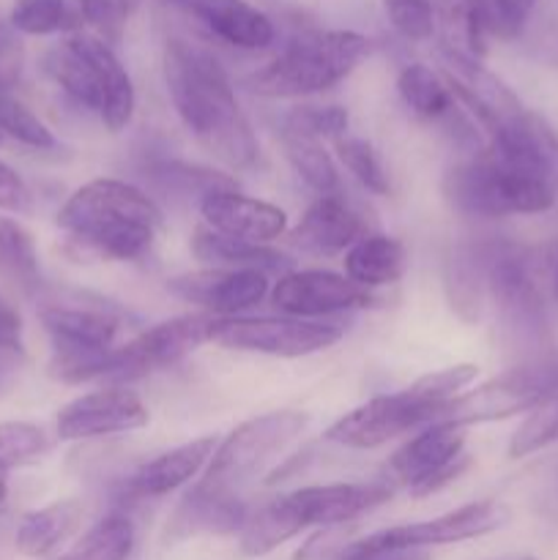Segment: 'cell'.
<instances>
[{
	"mask_svg": "<svg viewBox=\"0 0 558 560\" xmlns=\"http://www.w3.org/2000/svg\"><path fill=\"white\" fill-rule=\"evenodd\" d=\"M148 419L151 413L140 394L126 386H107L66 402L55 419V435L60 441L124 435V432L142 430Z\"/></svg>",
	"mask_w": 558,
	"mask_h": 560,
	"instance_id": "cell-17",
	"label": "cell"
},
{
	"mask_svg": "<svg viewBox=\"0 0 558 560\" xmlns=\"http://www.w3.org/2000/svg\"><path fill=\"white\" fill-rule=\"evenodd\" d=\"M485 260V284L498 310L523 331H545V299L528 252L503 244L487 252Z\"/></svg>",
	"mask_w": 558,
	"mask_h": 560,
	"instance_id": "cell-18",
	"label": "cell"
},
{
	"mask_svg": "<svg viewBox=\"0 0 558 560\" xmlns=\"http://www.w3.org/2000/svg\"><path fill=\"white\" fill-rule=\"evenodd\" d=\"M468 427L438 419L421 427L408 443L394 452L386 465V481L397 490L405 487L414 498H427L454 485L470 468L465 454Z\"/></svg>",
	"mask_w": 558,
	"mask_h": 560,
	"instance_id": "cell-10",
	"label": "cell"
},
{
	"mask_svg": "<svg viewBox=\"0 0 558 560\" xmlns=\"http://www.w3.org/2000/svg\"><path fill=\"white\" fill-rule=\"evenodd\" d=\"M0 145H3V135H0Z\"/></svg>",
	"mask_w": 558,
	"mask_h": 560,
	"instance_id": "cell-50",
	"label": "cell"
},
{
	"mask_svg": "<svg viewBox=\"0 0 558 560\" xmlns=\"http://www.w3.org/2000/svg\"><path fill=\"white\" fill-rule=\"evenodd\" d=\"M0 271L27 293L42 284L36 241L25 224L11 217H0Z\"/></svg>",
	"mask_w": 558,
	"mask_h": 560,
	"instance_id": "cell-32",
	"label": "cell"
},
{
	"mask_svg": "<svg viewBox=\"0 0 558 560\" xmlns=\"http://www.w3.org/2000/svg\"><path fill=\"white\" fill-rule=\"evenodd\" d=\"M310 427V413L274 410L235 427L217 446L195 492L239 501V492L271 468Z\"/></svg>",
	"mask_w": 558,
	"mask_h": 560,
	"instance_id": "cell-6",
	"label": "cell"
},
{
	"mask_svg": "<svg viewBox=\"0 0 558 560\" xmlns=\"http://www.w3.org/2000/svg\"><path fill=\"white\" fill-rule=\"evenodd\" d=\"M0 135H3V140L9 137V140L33 148V151H49V148L58 145L49 126L11 93H0Z\"/></svg>",
	"mask_w": 558,
	"mask_h": 560,
	"instance_id": "cell-34",
	"label": "cell"
},
{
	"mask_svg": "<svg viewBox=\"0 0 558 560\" xmlns=\"http://www.w3.org/2000/svg\"><path fill=\"white\" fill-rule=\"evenodd\" d=\"M512 520L507 503L501 501H476L441 514V517L425 520V523L394 525V528L375 530L364 539L348 541L328 552L326 560H383L403 556V552L421 550V547H443L457 541L481 539L496 534Z\"/></svg>",
	"mask_w": 558,
	"mask_h": 560,
	"instance_id": "cell-7",
	"label": "cell"
},
{
	"mask_svg": "<svg viewBox=\"0 0 558 560\" xmlns=\"http://www.w3.org/2000/svg\"><path fill=\"white\" fill-rule=\"evenodd\" d=\"M9 465L0 463V514L9 509Z\"/></svg>",
	"mask_w": 558,
	"mask_h": 560,
	"instance_id": "cell-45",
	"label": "cell"
},
{
	"mask_svg": "<svg viewBox=\"0 0 558 560\" xmlns=\"http://www.w3.org/2000/svg\"><path fill=\"white\" fill-rule=\"evenodd\" d=\"M553 293H556V299H558V252H556V257H553Z\"/></svg>",
	"mask_w": 558,
	"mask_h": 560,
	"instance_id": "cell-47",
	"label": "cell"
},
{
	"mask_svg": "<svg viewBox=\"0 0 558 560\" xmlns=\"http://www.w3.org/2000/svg\"><path fill=\"white\" fill-rule=\"evenodd\" d=\"M55 85L88 113H96L109 131L131 124L137 107L135 82L113 44L80 31L55 44L44 58Z\"/></svg>",
	"mask_w": 558,
	"mask_h": 560,
	"instance_id": "cell-4",
	"label": "cell"
},
{
	"mask_svg": "<svg viewBox=\"0 0 558 560\" xmlns=\"http://www.w3.org/2000/svg\"><path fill=\"white\" fill-rule=\"evenodd\" d=\"M167 290L175 299L197 304L211 317H239L271 295V279L252 268H202L167 279Z\"/></svg>",
	"mask_w": 558,
	"mask_h": 560,
	"instance_id": "cell-19",
	"label": "cell"
},
{
	"mask_svg": "<svg viewBox=\"0 0 558 560\" xmlns=\"http://www.w3.org/2000/svg\"><path fill=\"white\" fill-rule=\"evenodd\" d=\"M202 228L224 238L271 244L288 230V213L279 206L257 197L241 195L239 189H217L200 197Z\"/></svg>",
	"mask_w": 558,
	"mask_h": 560,
	"instance_id": "cell-20",
	"label": "cell"
},
{
	"mask_svg": "<svg viewBox=\"0 0 558 560\" xmlns=\"http://www.w3.org/2000/svg\"><path fill=\"white\" fill-rule=\"evenodd\" d=\"M135 550V525L126 514L113 512L93 523L58 560H129Z\"/></svg>",
	"mask_w": 558,
	"mask_h": 560,
	"instance_id": "cell-29",
	"label": "cell"
},
{
	"mask_svg": "<svg viewBox=\"0 0 558 560\" xmlns=\"http://www.w3.org/2000/svg\"><path fill=\"white\" fill-rule=\"evenodd\" d=\"M383 560H408V558H403V556H394V558H383Z\"/></svg>",
	"mask_w": 558,
	"mask_h": 560,
	"instance_id": "cell-49",
	"label": "cell"
},
{
	"mask_svg": "<svg viewBox=\"0 0 558 560\" xmlns=\"http://www.w3.org/2000/svg\"><path fill=\"white\" fill-rule=\"evenodd\" d=\"M553 443H558V399L525 413V419L509 438L507 454L512 459H523L536 452H545Z\"/></svg>",
	"mask_w": 558,
	"mask_h": 560,
	"instance_id": "cell-35",
	"label": "cell"
},
{
	"mask_svg": "<svg viewBox=\"0 0 558 560\" xmlns=\"http://www.w3.org/2000/svg\"><path fill=\"white\" fill-rule=\"evenodd\" d=\"M388 22L408 42H427L435 33V3L432 0H383Z\"/></svg>",
	"mask_w": 558,
	"mask_h": 560,
	"instance_id": "cell-40",
	"label": "cell"
},
{
	"mask_svg": "<svg viewBox=\"0 0 558 560\" xmlns=\"http://www.w3.org/2000/svg\"><path fill=\"white\" fill-rule=\"evenodd\" d=\"M553 399H558V364H525L460 394L441 419L463 427L507 421Z\"/></svg>",
	"mask_w": 558,
	"mask_h": 560,
	"instance_id": "cell-11",
	"label": "cell"
},
{
	"mask_svg": "<svg viewBox=\"0 0 558 560\" xmlns=\"http://www.w3.org/2000/svg\"><path fill=\"white\" fill-rule=\"evenodd\" d=\"M525 49L536 63L558 71V16H542V20L528 22L523 31Z\"/></svg>",
	"mask_w": 558,
	"mask_h": 560,
	"instance_id": "cell-41",
	"label": "cell"
},
{
	"mask_svg": "<svg viewBox=\"0 0 558 560\" xmlns=\"http://www.w3.org/2000/svg\"><path fill=\"white\" fill-rule=\"evenodd\" d=\"M345 277L359 288L372 290L388 288L399 282L405 273V246L397 238L383 233H364L348 252H345Z\"/></svg>",
	"mask_w": 558,
	"mask_h": 560,
	"instance_id": "cell-26",
	"label": "cell"
},
{
	"mask_svg": "<svg viewBox=\"0 0 558 560\" xmlns=\"http://www.w3.org/2000/svg\"><path fill=\"white\" fill-rule=\"evenodd\" d=\"M85 520V503L80 498H63L49 506L33 509L16 525L14 545L25 558H49L80 530Z\"/></svg>",
	"mask_w": 558,
	"mask_h": 560,
	"instance_id": "cell-25",
	"label": "cell"
},
{
	"mask_svg": "<svg viewBox=\"0 0 558 560\" xmlns=\"http://www.w3.org/2000/svg\"><path fill=\"white\" fill-rule=\"evenodd\" d=\"M44 331L53 339L49 375L60 383H88L104 375L120 320L98 306L47 304L38 310Z\"/></svg>",
	"mask_w": 558,
	"mask_h": 560,
	"instance_id": "cell-8",
	"label": "cell"
},
{
	"mask_svg": "<svg viewBox=\"0 0 558 560\" xmlns=\"http://www.w3.org/2000/svg\"><path fill=\"white\" fill-rule=\"evenodd\" d=\"M208 328H211V315H184L159 323L131 342L109 350L102 377L124 386L151 372L167 370L208 342Z\"/></svg>",
	"mask_w": 558,
	"mask_h": 560,
	"instance_id": "cell-14",
	"label": "cell"
},
{
	"mask_svg": "<svg viewBox=\"0 0 558 560\" xmlns=\"http://www.w3.org/2000/svg\"><path fill=\"white\" fill-rule=\"evenodd\" d=\"M334 151H337L339 164L364 186L367 191L377 197H386L392 191V180H388L386 167H383L381 156H377L375 148L370 145L361 137H339L334 140Z\"/></svg>",
	"mask_w": 558,
	"mask_h": 560,
	"instance_id": "cell-33",
	"label": "cell"
},
{
	"mask_svg": "<svg viewBox=\"0 0 558 560\" xmlns=\"http://www.w3.org/2000/svg\"><path fill=\"white\" fill-rule=\"evenodd\" d=\"M345 337V326L299 317H211L208 342L241 353L274 355V359H304L323 353Z\"/></svg>",
	"mask_w": 558,
	"mask_h": 560,
	"instance_id": "cell-9",
	"label": "cell"
},
{
	"mask_svg": "<svg viewBox=\"0 0 558 560\" xmlns=\"http://www.w3.org/2000/svg\"><path fill=\"white\" fill-rule=\"evenodd\" d=\"M397 91L410 107V113H416L419 118L438 120L457 109V102H454L443 74L427 63L405 66L397 77Z\"/></svg>",
	"mask_w": 558,
	"mask_h": 560,
	"instance_id": "cell-28",
	"label": "cell"
},
{
	"mask_svg": "<svg viewBox=\"0 0 558 560\" xmlns=\"http://www.w3.org/2000/svg\"><path fill=\"white\" fill-rule=\"evenodd\" d=\"M0 353H25L22 342V317L11 306H0Z\"/></svg>",
	"mask_w": 558,
	"mask_h": 560,
	"instance_id": "cell-44",
	"label": "cell"
},
{
	"mask_svg": "<svg viewBox=\"0 0 558 560\" xmlns=\"http://www.w3.org/2000/svg\"><path fill=\"white\" fill-rule=\"evenodd\" d=\"M191 255L208 268H230V271H252L274 273L284 268V257L268 244H249V241L224 238L208 228H197L191 235Z\"/></svg>",
	"mask_w": 558,
	"mask_h": 560,
	"instance_id": "cell-27",
	"label": "cell"
},
{
	"mask_svg": "<svg viewBox=\"0 0 558 560\" xmlns=\"http://www.w3.org/2000/svg\"><path fill=\"white\" fill-rule=\"evenodd\" d=\"M443 410L446 408L427 402L408 386L403 392L367 399L350 413L339 416L323 438L328 443H337V446L370 452V448L386 446V443L410 435V432H419L421 427L441 419Z\"/></svg>",
	"mask_w": 558,
	"mask_h": 560,
	"instance_id": "cell-12",
	"label": "cell"
},
{
	"mask_svg": "<svg viewBox=\"0 0 558 560\" xmlns=\"http://www.w3.org/2000/svg\"><path fill=\"white\" fill-rule=\"evenodd\" d=\"M487 148L512 167L536 175L558 189V129L525 107L518 118L487 137Z\"/></svg>",
	"mask_w": 558,
	"mask_h": 560,
	"instance_id": "cell-21",
	"label": "cell"
},
{
	"mask_svg": "<svg viewBox=\"0 0 558 560\" xmlns=\"http://www.w3.org/2000/svg\"><path fill=\"white\" fill-rule=\"evenodd\" d=\"M195 16L200 25L224 44L239 49H266L274 44L277 27L257 5L246 0H170Z\"/></svg>",
	"mask_w": 558,
	"mask_h": 560,
	"instance_id": "cell-24",
	"label": "cell"
},
{
	"mask_svg": "<svg viewBox=\"0 0 558 560\" xmlns=\"http://www.w3.org/2000/svg\"><path fill=\"white\" fill-rule=\"evenodd\" d=\"M22 47L14 33L0 27V93H11V85L20 77Z\"/></svg>",
	"mask_w": 558,
	"mask_h": 560,
	"instance_id": "cell-43",
	"label": "cell"
},
{
	"mask_svg": "<svg viewBox=\"0 0 558 560\" xmlns=\"http://www.w3.org/2000/svg\"><path fill=\"white\" fill-rule=\"evenodd\" d=\"M364 235V222L339 195H323L310 202L299 224L290 230V244L310 255H339Z\"/></svg>",
	"mask_w": 558,
	"mask_h": 560,
	"instance_id": "cell-23",
	"label": "cell"
},
{
	"mask_svg": "<svg viewBox=\"0 0 558 560\" xmlns=\"http://www.w3.org/2000/svg\"><path fill=\"white\" fill-rule=\"evenodd\" d=\"M55 224L82 252L115 262L142 260L164 224L159 202L120 178H93L60 206Z\"/></svg>",
	"mask_w": 558,
	"mask_h": 560,
	"instance_id": "cell-2",
	"label": "cell"
},
{
	"mask_svg": "<svg viewBox=\"0 0 558 560\" xmlns=\"http://www.w3.org/2000/svg\"><path fill=\"white\" fill-rule=\"evenodd\" d=\"M11 31L25 36L80 33L82 20L77 0H14L9 14Z\"/></svg>",
	"mask_w": 558,
	"mask_h": 560,
	"instance_id": "cell-30",
	"label": "cell"
},
{
	"mask_svg": "<svg viewBox=\"0 0 558 560\" xmlns=\"http://www.w3.org/2000/svg\"><path fill=\"white\" fill-rule=\"evenodd\" d=\"M268 299H271L274 310L288 317H299V320H321V317L377 304V295L372 290L359 288L345 273L326 271V268L279 273Z\"/></svg>",
	"mask_w": 558,
	"mask_h": 560,
	"instance_id": "cell-16",
	"label": "cell"
},
{
	"mask_svg": "<svg viewBox=\"0 0 558 560\" xmlns=\"http://www.w3.org/2000/svg\"><path fill=\"white\" fill-rule=\"evenodd\" d=\"M496 560H542V558H534V556H507V558H496Z\"/></svg>",
	"mask_w": 558,
	"mask_h": 560,
	"instance_id": "cell-48",
	"label": "cell"
},
{
	"mask_svg": "<svg viewBox=\"0 0 558 560\" xmlns=\"http://www.w3.org/2000/svg\"><path fill=\"white\" fill-rule=\"evenodd\" d=\"M217 446L219 443L213 435L195 438V441L189 443H181V446L153 457L151 463L140 465V468L129 476L124 492L129 498H135V501L170 495V492L189 485L191 479H197V476L208 468Z\"/></svg>",
	"mask_w": 558,
	"mask_h": 560,
	"instance_id": "cell-22",
	"label": "cell"
},
{
	"mask_svg": "<svg viewBox=\"0 0 558 560\" xmlns=\"http://www.w3.org/2000/svg\"><path fill=\"white\" fill-rule=\"evenodd\" d=\"M162 74L181 124L202 148L230 170H255L260 164L255 129L235 98L228 71L208 49L186 38H170L164 44Z\"/></svg>",
	"mask_w": 558,
	"mask_h": 560,
	"instance_id": "cell-1",
	"label": "cell"
},
{
	"mask_svg": "<svg viewBox=\"0 0 558 560\" xmlns=\"http://www.w3.org/2000/svg\"><path fill=\"white\" fill-rule=\"evenodd\" d=\"M438 63L457 107L468 113V118L485 131V137H490L525 109L518 93L481 60L438 47Z\"/></svg>",
	"mask_w": 558,
	"mask_h": 560,
	"instance_id": "cell-15",
	"label": "cell"
},
{
	"mask_svg": "<svg viewBox=\"0 0 558 560\" xmlns=\"http://www.w3.org/2000/svg\"><path fill=\"white\" fill-rule=\"evenodd\" d=\"M282 148L290 167L295 170V175L310 189L317 191V197L339 195V189H342V184H339V170L321 140H310V137L282 131Z\"/></svg>",
	"mask_w": 558,
	"mask_h": 560,
	"instance_id": "cell-31",
	"label": "cell"
},
{
	"mask_svg": "<svg viewBox=\"0 0 558 560\" xmlns=\"http://www.w3.org/2000/svg\"><path fill=\"white\" fill-rule=\"evenodd\" d=\"M0 211L25 213L31 211V189L11 164L0 159Z\"/></svg>",
	"mask_w": 558,
	"mask_h": 560,
	"instance_id": "cell-42",
	"label": "cell"
},
{
	"mask_svg": "<svg viewBox=\"0 0 558 560\" xmlns=\"http://www.w3.org/2000/svg\"><path fill=\"white\" fill-rule=\"evenodd\" d=\"M137 5L140 0H77L82 31L93 33L107 44H115L124 36Z\"/></svg>",
	"mask_w": 558,
	"mask_h": 560,
	"instance_id": "cell-37",
	"label": "cell"
},
{
	"mask_svg": "<svg viewBox=\"0 0 558 560\" xmlns=\"http://www.w3.org/2000/svg\"><path fill=\"white\" fill-rule=\"evenodd\" d=\"M479 377V366L476 364H454L446 370L430 372V375L419 377L416 383H410L419 397H425L427 402L438 405V408H449L452 399H457L460 394H465V388Z\"/></svg>",
	"mask_w": 558,
	"mask_h": 560,
	"instance_id": "cell-39",
	"label": "cell"
},
{
	"mask_svg": "<svg viewBox=\"0 0 558 560\" xmlns=\"http://www.w3.org/2000/svg\"><path fill=\"white\" fill-rule=\"evenodd\" d=\"M350 124V115L345 107H337V104H301V107H293L284 118L282 131H290V135L310 137V140H339L345 137Z\"/></svg>",
	"mask_w": 558,
	"mask_h": 560,
	"instance_id": "cell-36",
	"label": "cell"
},
{
	"mask_svg": "<svg viewBox=\"0 0 558 560\" xmlns=\"http://www.w3.org/2000/svg\"><path fill=\"white\" fill-rule=\"evenodd\" d=\"M49 452V438L31 421H0V463L14 465L38 463Z\"/></svg>",
	"mask_w": 558,
	"mask_h": 560,
	"instance_id": "cell-38",
	"label": "cell"
},
{
	"mask_svg": "<svg viewBox=\"0 0 558 560\" xmlns=\"http://www.w3.org/2000/svg\"><path fill=\"white\" fill-rule=\"evenodd\" d=\"M443 197L468 217H531L556 206L558 189L536 175L512 167L490 148H479L443 175Z\"/></svg>",
	"mask_w": 558,
	"mask_h": 560,
	"instance_id": "cell-5",
	"label": "cell"
},
{
	"mask_svg": "<svg viewBox=\"0 0 558 560\" xmlns=\"http://www.w3.org/2000/svg\"><path fill=\"white\" fill-rule=\"evenodd\" d=\"M0 306H3V301H0Z\"/></svg>",
	"mask_w": 558,
	"mask_h": 560,
	"instance_id": "cell-51",
	"label": "cell"
},
{
	"mask_svg": "<svg viewBox=\"0 0 558 560\" xmlns=\"http://www.w3.org/2000/svg\"><path fill=\"white\" fill-rule=\"evenodd\" d=\"M370 52L372 42L356 31H304L252 71L246 88L263 98L315 96L348 80Z\"/></svg>",
	"mask_w": 558,
	"mask_h": 560,
	"instance_id": "cell-3",
	"label": "cell"
},
{
	"mask_svg": "<svg viewBox=\"0 0 558 560\" xmlns=\"http://www.w3.org/2000/svg\"><path fill=\"white\" fill-rule=\"evenodd\" d=\"M512 5L518 9V14L523 16V20L531 22V11H534L536 0H512Z\"/></svg>",
	"mask_w": 558,
	"mask_h": 560,
	"instance_id": "cell-46",
	"label": "cell"
},
{
	"mask_svg": "<svg viewBox=\"0 0 558 560\" xmlns=\"http://www.w3.org/2000/svg\"><path fill=\"white\" fill-rule=\"evenodd\" d=\"M394 487L383 481H337V485L301 487L288 495L274 498V509L290 536H299L306 528H334V525L353 523L372 509L392 501Z\"/></svg>",
	"mask_w": 558,
	"mask_h": 560,
	"instance_id": "cell-13",
	"label": "cell"
}]
</instances>
